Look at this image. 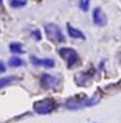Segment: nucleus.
I'll use <instances>...</instances> for the list:
<instances>
[{
    "mask_svg": "<svg viewBox=\"0 0 121 123\" xmlns=\"http://www.w3.org/2000/svg\"><path fill=\"white\" fill-rule=\"evenodd\" d=\"M120 60H121V55H120Z\"/></svg>",
    "mask_w": 121,
    "mask_h": 123,
    "instance_id": "17",
    "label": "nucleus"
},
{
    "mask_svg": "<svg viewBox=\"0 0 121 123\" xmlns=\"http://www.w3.org/2000/svg\"><path fill=\"white\" fill-rule=\"evenodd\" d=\"M31 36H33V37H34L36 40H40V39H41V34H40V30H37V29L31 31Z\"/></svg>",
    "mask_w": 121,
    "mask_h": 123,
    "instance_id": "15",
    "label": "nucleus"
},
{
    "mask_svg": "<svg viewBox=\"0 0 121 123\" xmlns=\"http://www.w3.org/2000/svg\"><path fill=\"white\" fill-rule=\"evenodd\" d=\"M27 4V0H9V6L13 9H22Z\"/></svg>",
    "mask_w": 121,
    "mask_h": 123,
    "instance_id": "11",
    "label": "nucleus"
},
{
    "mask_svg": "<svg viewBox=\"0 0 121 123\" xmlns=\"http://www.w3.org/2000/svg\"><path fill=\"white\" fill-rule=\"evenodd\" d=\"M93 22L97 25V26H104L107 23V19H105V14L103 12L101 7H95L93 10Z\"/></svg>",
    "mask_w": 121,
    "mask_h": 123,
    "instance_id": "5",
    "label": "nucleus"
},
{
    "mask_svg": "<svg viewBox=\"0 0 121 123\" xmlns=\"http://www.w3.org/2000/svg\"><path fill=\"white\" fill-rule=\"evenodd\" d=\"M16 80H17L16 76H4V77H0V89H3V87H6L9 85L14 83Z\"/></svg>",
    "mask_w": 121,
    "mask_h": 123,
    "instance_id": "10",
    "label": "nucleus"
},
{
    "mask_svg": "<svg viewBox=\"0 0 121 123\" xmlns=\"http://www.w3.org/2000/svg\"><path fill=\"white\" fill-rule=\"evenodd\" d=\"M33 109L38 115H49V113H51L56 109V103L51 99H43V100L36 102L33 105Z\"/></svg>",
    "mask_w": 121,
    "mask_h": 123,
    "instance_id": "2",
    "label": "nucleus"
},
{
    "mask_svg": "<svg viewBox=\"0 0 121 123\" xmlns=\"http://www.w3.org/2000/svg\"><path fill=\"white\" fill-rule=\"evenodd\" d=\"M90 77H91L90 72H84V73H80V74L76 77V82H77V85H80V86H86V83H87V80H90Z\"/></svg>",
    "mask_w": 121,
    "mask_h": 123,
    "instance_id": "9",
    "label": "nucleus"
},
{
    "mask_svg": "<svg viewBox=\"0 0 121 123\" xmlns=\"http://www.w3.org/2000/svg\"><path fill=\"white\" fill-rule=\"evenodd\" d=\"M86 106V100L84 99H68L66 102V107L70 110H77Z\"/></svg>",
    "mask_w": 121,
    "mask_h": 123,
    "instance_id": "7",
    "label": "nucleus"
},
{
    "mask_svg": "<svg viewBox=\"0 0 121 123\" xmlns=\"http://www.w3.org/2000/svg\"><path fill=\"white\" fill-rule=\"evenodd\" d=\"M44 31H46L47 37H49L51 42H54V43H63V42L66 40L61 29L57 25H54V23H47V25L44 26Z\"/></svg>",
    "mask_w": 121,
    "mask_h": 123,
    "instance_id": "1",
    "label": "nucleus"
},
{
    "mask_svg": "<svg viewBox=\"0 0 121 123\" xmlns=\"http://www.w3.org/2000/svg\"><path fill=\"white\" fill-rule=\"evenodd\" d=\"M67 33H68V36L73 37V39H80V40H84V39H86V36H84L83 31L78 30V29H76V27H73L71 25H67Z\"/></svg>",
    "mask_w": 121,
    "mask_h": 123,
    "instance_id": "8",
    "label": "nucleus"
},
{
    "mask_svg": "<svg viewBox=\"0 0 121 123\" xmlns=\"http://www.w3.org/2000/svg\"><path fill=\"white\" fill-rule=\"evenodd\" d=\"M23 64H24V62L22 60L20 57H17V56H13V57L9 59V66L10 67H20Z\"/></svg>",
    "mask_w": 121,
    "mask_h": 123,
    "instance_id": "12",
    "label": "nucleus"
},
{
    "mask_svg": "<svg viewBox=\"0 0 121 123\" xmlns=\"http://www.w3.org/2000/svg\"><path fill=\"white\" fill-rule=\"evenodd\" d=\"M4 70H6V66H4V63H3V62H0V74H1V73H4Z\"/></svg>",
    "mask_w": 121,
    "mask_h": 123,
    "instance_id": "16",
    "label": "nucleus"
},
{
    "mask_svg": "<svg viewBox=\"0 0 121 123\" xmlns=\"http://www.w3.org/2000/svg\"><path fill=\"white\" fill-rule=\"evenodd\" d=\"M30 62L34 66H41V67H47V69H51L56 64V62L53 59H38L36 56H30Z\"/></svg>",
    "mask_w": 121,
    "mask_h": 123,
    "instance_id": "6",
    "label": "nucleus"
},
{
    "mask_svg": "<svg viewBox=\"0 0 121 123\" xmlns=\"http://www.w3.org/2000/svg\"><path fill=\"white\" fill-rule=\"evenodd\" d=\"M9 49H10V52L14 53V55H20V53H23V46H22L20 43H10Z\"/></svg>",
    "mask_w": 121,
    "mask_h": 123,
    "instance_id": "13",
    "label": "nucleus"
},
{
    "mask_svg": "<svg viewBox=\"0 0 121 123\" xmlns=\"http://www.w3.org/2000/svg\"><path fill=\"white\" fill-rule=\"evenodd\" d=\"M78 7L83 12H87L88 7H90V0H78Z\"/></svg>",
    "mask_w": 121,
    "mask_h": 123,
    "instance_id": "14",
    "label": "nucleus"
},
{
    "mask_svg": "<svg viewBox=\"0 0 121 123\" xmlns=\"http://www.w3.org/2000/svg\"><path fill=\"white\" fill-rule=\"evenodd\" d=\"M40 83H41V86L44 89H56L57 85H59V79L51 76V74H49V73H44L40 77Z\"/></svg>",
    "mask_w": 121,
    "mask_h": 123,
    "instance_id": "4",
    "label": "nucleus"
},
{
    "mask_svg": "<svg viewBox=\"0 0 121 123\" xmlns=\"http://www.w3.org/2000/svg\"><path fill=\"white\" fill-rule=\"evenodd\" d=\"M59 53H60V56L66 60L67 63V67H74L77 63H78V53L74 50V49H71V47H61L60 50H59Z\"/></svg>",
    "mask_w": 121,
    "mask_h": 123,
    "instance_id": "3",
    "label": "nucleus"
}]
</instances>
